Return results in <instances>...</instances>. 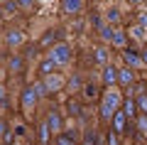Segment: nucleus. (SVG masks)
<instances>
[{"label": "nucleus", "mask_w": 147, "mask_h": 145, "mask_svg": "<svg viewBox=\"0 0 147 145\" xmlns=\"http://www.w3.org/2000/svg\"><path fill=\"white\" fill-rule=\"evenodd\" d=\"M98 103H100V118L110 120L118 111H120V106H123V93L118 91V86L103 88V96H100Z\"/></svg>", "instance_id": "1"}, {"label": "nucleus", "mask_w": 147, "mask_h": 145, "mask_svg": "<svg viewBox=\"0 0 147 145\" xmlns=\"http://www.w3.org/2000/svg\"><path fill=\"white\" fill-rule=\"evenodd\" d=\"M135 101H137V108H140V113L147 116V93H140Z\"/></svg>", "instance_id": "28"}, {"label": "nucleus", "mask_w": 147, "mask_h": 145, "mask_svg": "<svg viewBox=\"0 0 147 145\" xmlns=\"http://www.w3.org/2000/svg\"><path fill=\"white\" fill-rule=\"evenodd\" d=\"M105 22L113 27H118V22H120V10L118 7H108V12H105Z\"/></svg>", "instance_id": "23"}, {"label": "nucleus", "mask_w": 147, "mask_h": 145, "mask_svg": "<svg viewBox=\"0 0 147 145\" xmlns=\"http://www.w3.org/2000/svg\"><path fill=\"white\" fill-rule=\"evenodd\" d=\"M123 62H125V67L132 69V71H135V69H140V67H145V64H142L140 52H137V49H132V47H125V49H123Z\"/></svg>", "instance_id": "8"}, {"label": "nucleus", "mask_w": 147, "mask_h": 145, "mask_svg": "<svg viewBox=\"0 0 147 145\" xmlns=\"http://www.w3.org/2000/svg\"><path fill=\"white\" fill-rule=\"evenodd\" d=\"M0 106H5V86L0 84Z\"/></svg>", "instance_id": "31"}, {"label": "nucleus", "mask_w": 147, "mask_h": 145, "mask_svg": "<svg viewBox=\"0 0 147 145\" xmlns=\"http://www.w3.org/2000/svg\"><path fill=\"white\" fill-rule=\"evenodd\" d=\"M42 84H44V88H47V93H59L66 86V79H64V74L54 71V74H49V76H44Z\"/></svg>", "instance_id": "4"}, {"label": "nucleus", "mask_w": 147, "mask_h": 145, "mask_svg": "<svg viewBox=\"0 0 147 145\" xmlns=\"http://www.w3.org/2000/svg\"><path fill=\"white\" fill-rule=\"evenodd\" d=\"M123 113L127 116V120H132V123H135V118H137V113H140V108H137V101L132 99V96L123 99Z\"/></svg>", "instance_id": "11"}, {"label": "nucleus", "mask_w": 147, "mask_h": 145, "mask_svg": "<svg viewBox=\"0 0 147 145\" xmlns=\"http://www.w3.org/2000/svg\"><path fill=\"white\" fill-rule=\"evenodd\" d=\"M110 120H113V125H110V128L115 130V133H120V135L125 133V130H127V125H130V120H127V116L123 113V108L118 111V113L113 116V118H110Z\"/></svg>", "instance_id": "12"}, {"label": "nucleus", "mask_w": 147, "mask_h": 145, "mask_svg": "<svg viewBox=\"0 0 147 145\" xmlns=\"http://www.w3.org/2000/svg\"><path fill=\"white\" fill-rule=\"evenodd\" d=\"M3 42H5L10 49H17V47H22L25 44V32L22 30H17V27H10V30L3 35Z\"/></svg>", "instance_id": "7"}, {"label": "nucleus", "mask_w": 147, "mask_h": 145, "mask_svg": "<svg viewBox=\"0 0 147 145\" xmlns=\"http://www.w3.org/2000/svg\"><path fill=\"white\" fill-rule=\"evenodd\" d=\"M37 133H39V145H52V133H49V128H47V123H44V120H39Z\"/></svg>", "instance_id": "21"}, {"label": "nucleus", "mask_w": 147, "mask_h": 145, "mask_svg": "<svg viewBox=\"0 0 147 145\" xmlns=\"http://www.w3.org/2000/svg\"><path fill=\"white\" fill-rule=\"evenodd\" d=\"M127 35H130L132 39H140V42H145V39H147V27H142V25H132L130 30H127Z\"/></svg>", "instance_id": "22"}, {"label": "nucleus", "mask_w": 147, "mask_h": 145, "mask_svg": "<svg viewBox=\"0 0 147 145\" xmlns=\"http://www.w3.org/2000/svg\"><path fill=\"white\" fill-rule=\"evenodd\" d=\"M54 71H59V67H57V62H54L52 57H47V59L39 62V74H42V79L49 76V74H54Z\"/></svg>", "instance_id": "18"}, {"label": "nucleus", "mask_w": 147, "mask_h": 145, "mask_svg": "<svg viewBox=\"0 0 147 145\" xmlns=\"http://www.w3.org/2000/svg\"><path fill=\"white\" fill-rule=\"evenodd\" d=\"M110 44L115 49H125L127 47V32L123 27H113V37H110Z\"/></svg>", "instance_id": "10"}, {"label": "nucleus", "mask_w": 147, "mask_h": 145, "mask_svg": "<svg viewBox=\"0 0 147 145\" xmlns=\"http://www.w3.org/2000/svg\"><path fill=\"white\" fill-rule=\"evenodd\" d=\"M84 84H86V81L81 79V74H71V76L66 79V86H64V88H66V91L74 96V93H79L81 88H84Z\"/></svg>", "instance_id": "14"}, {"label": "nucleus", "mask_w": 147, "mask_h": 145, "mask_svg": "<svg viewBox=\"0 0 147 145\" xmlns=\"http://www.w3.org/2000/svg\"><path fill=\"white\" fill-rule=\"evenodd\" d=\"M57 145H79V140L71 133H61V135H57Z\"/></svg>", "instance_id": "25"}, {"label": "nucleus", "mask_w": 147, "mask_h": 145, "mask_svg": "<svg viewBox=\"0 0 147 145\" xmlns=\"http://www.w3.org/2000/svg\"><path fill=\"white\" fill-rule=\"evenodd\" d=\"M135 125H137V130H140V133L147 138V116H145V113H137V118H135Z\"/></svg>", "instance_id": "26"}, {"label": "nucleus", "mask_w": 147, "mask_h": 145, "mask_svg": "<svg viewBox=\"0 0 147 145\" xmlns=\"http://www.w3.org/2000/svg\"><path fill=\"white\" fill-rule=\"evenodd\" d=\"M66 108H69V113L74 116L76 120H84V111H81V101H74V96L66 101Z\"/></svg>", "instance_id": "20"}, {"label": "nucleus", "mask_w": 147, "mask_h": 145, "mask_svg": "<svg viewBox=\"0 0 147 145\" xmlns=\"http://www.w3.org/2000/svg\"><path fill=\"white\" fill-rule=\"evenodd\" d=\"M81 96H84V101L86 103H93V101H100V86L96 81H86L84 84V88H81Z\"/></svg>", "instance_id": "9"}, {"label": "nucleus", "mask_w": 147, "mask_h": 145, "mask_svg": "<svg viewBox=\"0 0 147 145\" xmlns=\"http://www.w3.org/2000/svg\"><path fill=\"white\" fill-rule=\"evenodd\" d=\"M93 62L100 64V67H105V64H110V52H108V47H93Z\"/></svg>", "instance_id": "15"}, {"label": "nucleus", "mask_w": 147, "mask_h": 145, "mask_svg": "<svg viewBox=\"0 0 147 145\" xmlns=\"http://www.w3.org/2000/svg\"><path fill=\"white\" fill-rule=\"evenodd\" d=\"M7 69H10L12 74H22V69H25V57H22V54H12V57L7 59Z\"/></svg>", "instance_id": "17"}, {"label": "nucleus", "mask_w": 147, "mask_h": 145, "mask_svg": "<svg viewBox=\"0 0 147 145\" xmlns=\"http://www.w3.org/2000/svg\"><path fill=\"white\" fill-rule=\"evenodd\" d=\"M127 3H132V5H145L147 0H127Z\"/></svg>", "instance_id": "32"}, {"label": "nucleus", "mask_w": 147, "mask_h": 145, "mask_svg": "<svg viewBox=\"0 0 147 145\" xmlns=\"http://www.w3.org/2000/svg\"><path fill=\"white\" fill-rule=\"evenodd\" d=\"M118 84H120V86H132V84H135V71L127 69V67L118 69Z\"/></svg>", "instance_id": "16"}, {"label": "nucleus", "mask_w": 147, "mask_h": 145, "mask_svg": "<svg viewBox=\"0 0 147 145\" xmlns=\"http://www.w3.org/2000/svg\"><path fill=\"white\" fill-rule=\"evenodd\" d=\"M37 101H39V96H37V91H34V86H32V84L22 88V93H20V106H22V111H25V113H30V111L34 108Z\"/></svg>", "instance_id": "3"}, {"label": "nucleus", "mask_w": 147, "mask_h": 145, "mask_svg": "<svg viewBox=\"0 0 147 145\" xmlns=\"http://www.w3.org/2000/svg\"><path fill=\"white\" fill-rule=\"evenodd\" d=\"M25 133H27L25 123H15L12 125V135H15V138H25Z\"/></svg>", "instance_id": "29"}, {"label": "nucleus", "mask_w": 147, "mask_h": 145, "mask_svg": "<svg viewBox=\"0 0 147 145\" xmlns=\"http://www.w3.org/2000/svg\"><path fill=\"white\" fill-rule=\"evenodd\" d=\"M44 123H47V128H49L52 135H61L64 133V116L59 113V111H49L47 118H44Z\"/></svg>", "instance_id": "5"}, {"label": "nucleus", "mask_w": 147, "mask_h": 145, "mask_svg": "<svg viewBox=\"0 0 147 145\" xmlns=\"http://www.w3.org/2000/svg\"><path fill=\"white\" fill-rule=\"evenodd\" d=\"M105 145H120V133H115L113 128H108V133H105Z\"/></svg>", "instance_id": "27"}, {"label": "nucleus", "mask_w": 147, "mask_h": 145, "mask_svg": "<svg viewBox=\"0 0 147 145\" xmlns=\"http://www.w3.org/2000/svg\"><path fill=\"white\" fill-rule=\"evenodd\" d=\"M49 57L57 62V67H66L74 59V52H71V47H69L66 42H57V44L49 49Z\"/></svg>", "instance_id": "2"}, {"label": "nucleus", "mask_w": 147, "mask_h": 145, "mask_svg": "<svg viewBox=\"0 0 147 145\" xmlns=\"http://www.w3.org/2000/svg\"><path fill=\"white\" fill-rule=\"evenodd\" d=\"M15 3H17V7H22V10H32L37 0H15Z\"/></svg>", "instance_id": "30"}, {"label": "nucleus", "mask_w": 147, "mask_h": 145, "mask_svg": "<svg viewBox=\"0 0 147 145\" xmlns=\"http://www.w3.org/2000/svg\"><path fill=\"white\" fill-rule=\"evenodd\" d=\"M12 130H10V125H7V120H0V143L3 145H12Z\"/></svg>", "instance_id": "19"}, {"label": "nucleus", "mask_w": 147, "mask_h": 145, "mask_svg": "<svg viewBox=\"0 0 147 145\" xmlns=\"http://www.w3.org/2000/svg\"><path fill=\"white\" fill-rule=\"evenodd\" d=\"M81 10H84V0H61L64 15H79Z\"/></svg>", "instance_id": "13"}, {"label": "nucleus", "mask_w": 147, "mask_h": 145, "mask_svg": "<svg viewBox=\"0 0 147 145\" xmlns=\"http://www.w3.org/2000/svg\"><path fill=\"white\" fill-rule=\"evenodd\" d=\"M100 86H103V88H113V86H118V69L113 67V64H105V67H100Z\"/></svg>", "instance_id": "6"}, {"label": "nucleus", "mask_w": 147, "mask_h": 145, "mask_svg": "<svg viewBox=\"0 0 147 145\" xmlns=\"http://www.w3.org/2000/svg\"><path fill=\"white\" fill-rule=\"evenodd\" d=\"M84 145H100L98 133H96L93 128H86V133H84Z\"/></svg>", "instance_id": "24"}]
</instances>
